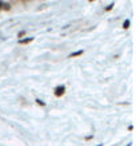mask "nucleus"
<instances>
[{
    "label": "nucleus",
    "mask_w": 136,
    "mask_h": 146,
    "mask_svg": "<svg viewBox=\"0 0 136 146\" xmlns=\"http://www.w3.org/2000/svg\"><path fill=\"white\" fill-rule=\"evenodd\" d=\"M53 93H55V97L60 98L62 95H64V93H66V86H63V84H60V86H57V87H55V90H53Z\"/></svg>",
    "instance_id": "1"
},
{
    "label": "nucleus",
    "mask_w": 136,
    "mask_h": 146,
    "mask_svg": "<svg viewBox=\"0 0 136 146\" xmlns=\"http://www.w3.org/2000/svg\"><path fill=\"white\" fill-rule=\"evenodd\" d=\"M34 38H24V39H19V44H27V43H31Z\"/></svg>",
    "instance_id": "2"
},
{
    "label": "nucleus",
    "mask_w": 136,
    "mask_h": 146,
    "mask_svg": "<svg viewBox=\"0 0 136 146\" xmlns=\"http://www.w3.org/2000/svg\"><path fill=\"white\" fill-rule=\"evenodd\" d=\"M81 54H83V50H79V51H76V52L70 54L68 56H70V58H75V56H79V55H81Z\"/></svg>",
    "instance_id": "3"
},
{
    "label": "nucleus",
    "mask_w": 136,
    "mask_h": 146,
    "mask_svg": "<svg viewBox=\"0 0 136 146\" xmlns=\"http://www.w3.org/2000/svg\"><path fill=\"white\" fill-rule=\"evenodd\" d=\"M129 24H131V22H129V20L127 19V20H125V22L123 23V28H124V30H127L128 27H129Z\"/></svg>",
    "instance_id": "4"
},
{
    "label": "nucleus",
    "mask_w": 136,
    "mask_h": 146,
    "mask_svg": "<svg viewBox=\"0 0 136 146\" xmlns=\"http://www.w3.org/2000/svg\"><path fill=\"white\" fill-rule=\"evenodd\" d=\"M3 9H5V11H9V9H11V5L7 4V3H3Z\"/></svg>",
    "instance_id": "5"
},
{
    "label": "nucleus",
    "mask_w": 136,
    "mask_h": 146,
    "mask_svg": "<svg viewBox=\"0 0 136 146\" xmlns=\"http://www.w3.org/2000/svg\"><path fill=\"white\" fill-rule=\"evenodd\" d=\"M36 103H37V105H40V106H45V103H44L43 101H40V99H36Z\"/></svg>",
    "instance_id": "6"
},
{
    "label": "nucleus",
    "mask_w": 136,
    "mask_h": 146,
    "mask_svg": "<svg viewBox=\"0 0 136 146\" xmlns=\"http://www.w3.org/2000/svg\"><path fill=\"white\" fill-rule=\"evenodd\" d=\"M112 7H114V4H110L107 8H105V11H111V9H112Z\"/></svg>",
    "instance_id": "7"
},
{
    "label": "nucleus",
    "mask_w": 136,
    "mask_h": 146,
    "mask_svg": "<svg viewBox=\"0 0 136 146\" xmlns=\"http://www.w3.org/2000/svg\"><path fill=\"white\" fill-rule=\"evenodd\" d=\"M24 34H26V32H24V31L19 32V39H20V38H22V36H24Z\"/></svg>",
    "instance_id": "8"
},
{
    "label": "nucleus",
    "mask_w": 136,
    "mask_h": 146,
    "mask_svg": "<svg viewBox=\"0 0 136 146\" xmlns=\"http://www.w3.org/2000/svg\"><path fill=\"white\" fill-rule=\"evenodd\" d=\"M3 9V1H0V11Z\"/></svg>",
    "instance_id": "9"
},
{
    "label": "nucleus",
    "mask_w": 136,
    "mask_h": 146,
    "mask_svg": "<svg viewBox=\"0 0 136 146\" xmlns=\"http://www.w3.org/2000/svg\"><path fill=\"white\" fill-rule=\"evenodd\" d=\"M97 146H103V145H97Z\"/></svg>",
    "instance_id": "10"
}]
</instances>
